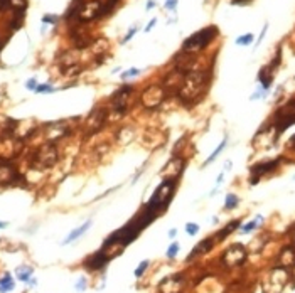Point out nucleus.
Returning <instances> with one entry per match:
<instances>
[{
    "label": "nucleus",
    "mask_w": 295,
    "mask_h": 293,
    "mask_svg": "<svg viewBox=\"0 0 295 293\" xmlns=\"http://www.w3.org/2000/svg\"><path fill=\"white\" fill-rule=\"evenodd\" d=\"M209 75L206 71H192L184 76L181 86L177 88V95L182 103H196L203 98L208 88Z\"/></svg>",
    "instance_id": "f257e3e1"
},
{
    "label": "nucleus",
    "mask_w": 295,
    "mask_h": 293,
    "mask_svg": "<svg viewBox=\"0 0 295 293\" xmlns=\"http://www.w3.org/2000/svg\"><path fill=\"white\" fill-rule=\"evenodd\" d=\"M174 191H176V180L172 179H166L160 182V186L157 187L154 196L150 197V201L147 202L145 209L150 212H154L159 216L160 211H164V209H167V206L171 204V199H172V194Z\"/></svg>",
    "instance_id": "f03ea898"
},
{
    "label": "nucleus",
    "mask_w": 295,
    "mask_h": 293,
    "mask_svg": "<svg viewBox=\"0 0 295 293\" xmlns=\"http://www.w3.org/2000/svg\"><path fill=\"white\" fill-rule=\"evenodd\" d=\"M57 159H59V152H57V146L54 145V142L42 143L34 150L32 159H30V165L38 170H46L54 167L57 164Z\"/></svg>",
    "instance_id": "7ed1b4c3"
},
{
    "label": "nucleus",
    "mask_w": 295,
    "mask_h": 293,
    "mask_svg": "<svg viewBox=\"0 0 295 293\" xmlns=\"http://www.w3.org/2000/svg\"><path fill=\"white\" fill-rule=\"evenodd\" d=\"M216 35H218V27H214V25L201 29L199 32L192 34L191 38L182 44V51L191 52V54H198L199 51H203L208 44L213 43Z\"/></svg>",
    "instance_id": "20e7f679"
},
{
    "label": "nucleus",
    "mask_w": 295,
    "mask_h": 293,
    "mask_svg": "<svg viewBox=\"0 0 295 293\" xmlns=\"http://www.w3.org/2000/svg\"><path fill=\"white\" fill-rule=\"evenodd\" d=\"M167 95V90L162 85H150L149 88H145L140 95V103L142 106L147 109H154L159 108L162 103H164Z\"/></svg>",
    "instance_id": "39448f33"
},
{
    "label": "nucleus",
    "mask_w": 295,
    "mask_h": 293,
    "mask_svg": "<svg viewBox=\"0 0 295 293\" xmlns=\"http://www.w3.org/2000/svg\"><path fill=\"white\" fill-rule=\"evenodd\" d=\"M20 145H22V140L14 137L12 133H5L2 138H0V160H12L19 155Z\"/></svg>",
    "instance_id": "423d86ee"
},
{
    "label": "nucleus",
    "mask_w": 295,
    "mask_h": 293,
    "mask_svg": "<svg viewBox=\"0 0 295 293\" xmlns=\"http://www.w3.org/2000/svg\"><path fill=\"white\" fill-rule=\"evenodd\" d=\"M108 120V109L103 108H94L91 113L88 115L86 122H84V133L86 135H94L105 127Z\"/></svg>",
    "instance_id": "0eeeda50"
},
{
    "label": "nucleus",
    "mask_w": 295,
    "mask_h": 293,
    "mask_svg": "<svg viewBox=\"0 0 295 293\" xmlns=\"http://www.w3.org/2000/svg\"><path fill=\"white\" fill-rule=\"evenodd\" d=\"M246 254L248 253H246L243 244H233L223 253L221 261H223V265L226 268H235V266L243 265V261L246 260Z\"/></svg>",
    "instance_id": "6e6552de"
},
{
    "label": "nucleus",
    "mask_w": 295,
    "mask_h": 293,
    "mask_svg": "<svg viewBox=\"0 0 295 293\" xmlns=\"http://www.w3.org/2000/svg\"><path fill=\"white\" fill-rule=\"evenodd\" d=\"M19 180H20V175L12 162L0 160V186L9 187V186L17 184Z\"/></svg>",
    "instance_id": "1a4fd4ad"
},
{
    "label": "nucleus",
    "mask_w": 295,
    "mask_h": 293,
    "mask_svg": "<svg viewBox=\"0 0 295 293\" xmlns=\"http://www.w3.org/2000/svg\"><path fill=\"white\" fill-rule=\"evenodd\" d=\"M100 10H102V2L100 0H91V2L81 4L75 14L81 22H89V20L100 17Z\"/></svg>",
    "instance_id": "9d476101"
},
{
    "label": "nucleus",
    "mask_w": 295,
    "mask_h": 293,
    "mask_svg": "<svg viewBox=\"0 0 295 293\" xmlns=\"http://www.w3.org/2000/svg\"><path fill=\"white\" fill-rule=\"evenodd\" d=\"M184 167H186V160L182 157H172L171 160L167 162L162 169V174L167 175V179H172V180H177L181 177Z\"/></svg>",
    "instance_id": "9b49d317"
},
{
    "label": "nucleus",
    "mask_w": 295,
    "mask_h": 293,
    "mask_svg": "<svg viewBox=\"0 0 295 293\" xmlns=\"http://www.w3.org/2000/svg\"><path fill=\"white\" fill-rule=\"evenodd\" d=\"M280 164V159H275V160H268V162H260V164L253 165L251 167V179H250V184H256L260 180L261 175L265 174H270L277 169V165Z\"/></svg>",
    "instance_id": "f8f14e48"
},
{
    "label": "nucleus",
    "mask_w": 295,
    "mask_h": 293,
    "mask_svg": "<svg viewBox=\"0 0 295 293\" xmlns=\"http://www.w3.org/2000/svg\"><path fill=\"white\" fill-rule=\"evenodd\" d=\"M70 127L66 125V122H52L47 125V132H46V137L49 142H56V140H61L70 135Z\"/></svg>",
    "instance_id": "ddd939ff"
},
{
    "label": "nucleus",
    "mask_w": 295,
    "mask_h": 293,
    "mask_svg": "<svg viewBox=\"0 0 295 293\" xmlns=\"http://www.w3.org/2000/svg\"><path fill=\"white\" fill-rule=\"evenodd\" d=\"M288 276H290L288 270L287 268H282V266H277V268H273L270 271V278H268V281H270V285L275 286L273 293H280L282 291V288L287 283Z\"/></svg>",
    "instance_id": "4468645a"
},
{
    "label": "nucleus",
    "mask_w": 295,
    "mask_h": 293,
    "mask_svg": "<svg viewBox=\"0 0 295 293\" xmlns=\"http://www.w3.org/2000/svg\"><path fill=\"white\" fill-rule=\"evenodd\" d=\"M108 261H110V256L102 249V251H98V253H94L91 258H88L84 261V266H86L88 271H96V270H102Z\"/></svg>",
    "instance_id": "2eb2a0df"
},
{
    "label": "nucleus",
    "mask_w": 295,
    "mask_h": 293,
    "mask_svg": "<svg viewBox=\"0 0 295 293\" xmlns=\"http://www.w3.org/2000/svg\"><path fill=\"white\" fill-rule=\"evenodd\" d=\"M164 286H169V288L162 290L160 293H179V290H181V286H182V276L176 275V276H171V278L162 280L159 288H164Z\"/></svg>",
    "instance_id": "dca6fc26"
},
{
    "label": "nucleus",
    "mask_w": 295,
    "mask_h": 293,
    "mask_svg": "<svg viewBox=\"0 0 295 293\" xmlns=\"http://www.w3.org/2000/svg\"><path fill=\"white\" fill-rule=\"evenodd\" d=\"M213 246H214V238H206V239H203L201 243H199L196 248H194L191 251V254H189V260H192V258H196V256H201V254H206L209 253L211 249H213Z\"/></svg>",
    "instance_id": "f3484780"
},
{
    "label": "nucleus",
    "mask_w": 295,
    "mask_h": 293,
    "mask_svg": "<svg viewBox=\"0 0 295 293\" xmlns=\"http://www.w3.org/2000/svg\"><path fill=\"white\" fill-rule=\"evenodd\" d=\"M293 265H295V248L293 246H287V248H283L280 253V266L288 270Z\"/></svg>",
    "instance_id": "a211bd4d"
},
{
    "label": "nucleus",
    "mask_w": 295,
    "mask_h": 293,
    "mask_svg": "<svg viewBox=\"0 0 295 293\" xmlns=\"http://www.w3.org/2000/svg\"><path fill=\"white\" fill-rule=\"evenodd\" d=\"M89 226H91V221H86V223H84V224H83V226H81V228H78V229H75V231H73V233L70 234V236H68V238L64 239V241H62V244H70V243H73V241H75V239H78V238H81V236H83V234H84V233H86V231H88V229H89Z\"/></svg>",
    "instance_id": "6ab92c4d"
},
{
    "label": "nucleus",
    "mask_w": 295,
    "mask_h": 293,
    "mask_svg": "<svg viewBox=\"0 0 295 293\" xmlns=\"http://www.w3.org/2000/svg\"><path fill=\"white\" fill-rule=\"evenodd\" d=\"M236 228H240V221H238V219H236V221H233V223H230L224 229H221V231H219L218 234H216V238H214V239H218V241H221V239L228 238L230 234L233 233Z\"/></svg>",
    "instance_id": "aec40b11"
},
{
    "label": "nucleus",
    "mask_w": 295,
    "mask_h": 293,
    "mask_svg": "<svg viewBox=\"0 0 295 293\" xmlns=\"http://www.w3.org/2000/svg\"><path fill=\"white\" fill-rule=\"evenodd\" d=\"M15 283L12 281V276L9 273H5V276L0 280V293H7V291H12L14 290Z\"/></svg>",
    "instance_id": "412c9836"
},
{
    "label": "nucleus",
    "mask_w": 295,
    "mask_h": 293,
    "mask_svg": "<svg viewBox=\"0 0 295 293\" xmlns=\"http://www.w3.org/2000/svg\"><path fill=\"white\" fill-rule=\"evenodd\" d=\"M7 5L12 7L15 12H24L27 7V0H7Z\"/></svg>",
    "instance_id": "4be33fe9"
},
{
    "label": "nucleus",
    "mask_w": 295,
    "mask_h": 293,
    "mask_svg": "<svg viewBox=\"0 0 295 293\" xmlns=\"http://www.w3.org/2000/svg\"><path fill=\"white\" fill-rule=\"evenodd\" d=\"M238 202H240L238 196H235V194H228V196H226L224 209H228V211H231V209H235L236 206H238Z\"/></svg>",
    "instance_id": "5701e85b"
},
{
    "label": "nucleus",
    "mask_w": 295,
    "mask_h": 293,
    "mask_svg": "<svg viewBox=\"0 0 295 293\" xmlns=\"http://www.w3.org/2000/svg\"><path fill=\"white\" fill-rule=\"evenodd\" d=\"M226 142H228V138H224V140H223V142H221V143H219V146H218V149H216V150L213 152V154H211V155H209V159L206 160V164H204V165H209V164H213V162H214V159H216V157H218V155L221 154V152H223V150H224V146H226Z\"/></svg>",
    "instance_id": "b1692460"
},
{
    "label": "nucleus",
    "mask_w": 295,
    "mask_h": 293,
    "mask_svg": "<svg viewBox=\"0 0 295 293\" xmlns=\"http://www.w3.org/2000/svg\"><path fill=\"white\" fill-rule=\"evenodd\" d=\"M261 221H263V217H261V216H258L256 219H253V221H250L248 224H245V226L241 228V233H243V234L251 233L253 229H255V228L258 226V223H261Z\"/></svg>",
    "instance_id": "393cba45"
},
{
    "label": "nucleus",
    "mask_w": 295,
    "mask_h": 293,
    "mask_svg": "<svg viewBox=\"0 0 295 293\" xmlns=\"http://www.w3.org/2000/svg\"><path fill=\"white\" fill-rule=\"evenodd\" d=\"M30 275H32V268H24V270L20 268V270H17V278H19V280H22V281H25V283L29 281Z\"/></svg>",
    "instance_id": "a878e982"
},
{
    "label": "nucleus",
    "mask_w": 295,
    "mask_h": 293,
    "mask_svg": "<svg viewBox=\"0 0 295 293\" xmlns=\"http://www.w3.org/2000/svg\"><path fill=\"white\" fill-rule=\"evenodd\" d=\"M253 34H245V35H240L238 39H236V44L238 46H250L253 43Z\"/></svg>",
    "instance_id": "bb28decb"
},
{
    "label": "nucleus",
    "mask_w": 295,
    "mask_h": 293,
    "mask_svg": "<svg viewBox=\"0 0 295 293\" xmlns=\"http://www.w3.org/2000/svg\"><path fill=\"white\" fill-rule=\"evenodd\" d=\"M186 233L189 234V236H196V234L199 233V226L194 223H187L186 224Z\"/></svg>",
    "instance_id": "cd10ccee"
},
{
    "label": "nucleus",
    "mask_w": 295,
    "mask_h": 293,
    "mask_svg": "<svg viewBox=\"0 0 295 293\" xmlns=\"http://www.w3.org/2000/svg\"><path fill=\"white\" fill-rule=\"evenodd\" d=\"M177 253H179V243H172L167 249V256L169 258H176Z\"/></svg>",
    "instance_id": "c85d7f7f"
},
{
    "label": "nucleus",
    "mask_w": 295,
    "mask_h": 293,
    "mask_svg": "<svg viewBox=\"0 0 295 293\" xmlns=\"http://www.w3.org/2000/svg\"><path fill=\"white\" fill-rule=\"evenodd\" d=\"M147 266H149V261H147V260H145V261H142V263L139 265V268L135 270V276H137V278H140L142 273H145Z\"/></svg>",
    "instance_id": "c756f323"
},
{
    "label": "nucleus",
    "mask_w": 295,
    "mask_h": 293,
    "mask_svg": "<svg viewBox=\"0 0 295 293\" xmlns=\"http://www.w3.org/2000/svg\"><path fill=\"white\" fill-rule=\"evenodd\" d=\"M36 93H52L54 91V88H52L51 85H38V88L34 90Z\"/></svg>",
    "instance_id": "7c9ffc66"
},
{
    "label": "nucleus",
    "mask_w": 295,
    "mask_h": 293,
    "mask_svg": "<svg viewBox=\"0 0 295 293\" xmlns=\"http://www.w3.org/2000/svg\"><path fill=\"white\" fill-rule=\"evenodd\" d=\"M139 75H140V69H128L122 75V80H126V78H132V76H139Z\"/></svg>",
    "instance_id": "2f4dec72"
},
{
    "label": "nucleus",
    "mask_w": 295,
    "mask_h": 293,
    "mask_svg": "<svg viewBox=\"0 0 295 293\" xmlns=\"http://www.w3.org/2000/svg\"><path fill=\"white\" fill-rule=\"evenodd\" d=\"M42 22L56 24V22H57V17H54V15H44V17H42Z\"/></svg>",
    "instance_id": "473e14b6"
},
{
    "label": "nucleus",
    "mask_w": 295,
    "mask_h": 293,
    "mask_svg": "<svg viewBox=\"0 0 295 293\" xmlns=\"http://www.w3.org/2000/svg\"><path fill=\"white\" fill-rule=\"evenodd\" d=\"M176 7H177V0H167L166 2V9L176 10Z\"/></svg>",
    "instance_id": "72a5a7b5"
},
{
    "label": "nucleus",
    "mask_w": 295,
    "mask_h": 293,
    "mask_svg": "<svg viewBox=\"0 0 295 293\" xmlns=\"http://www.w3.org/2000/svg\"><path fill=\"white\" fill-rule=\"evenodd\" d=\"M25 88H27V90H36V88H38V83H36V80H29L25 83Z\"/></svg>",
    "instance_id": "f704fd0d"
},
{
    "label": "nucleus",
    "mask_w": 295,
    "mask_h": 293,
    "mask_svg": "<svg viewBox=\"0 0 295 293\" xmlns=\"http://www.w3.org/2000/svg\"><path fill=\"white\" fill-rule=\"evenodd\" d=\"M135 32H137V27H134V29H132V30H128V34H126V35H125L123 43H128V41H130V39H132V38H134V35H135Z\"/></svg>",
    "instance_id": "c9c22d12"
},
{
    "label": "nucleus",
    "mask_w": 295,
    "mask_h": 293,
    "mask_svg": "<svg viewBox=\"0 0 295 293\" xmlns=\"http://www.w3.org/2000/svg\"><path fill=\"white\" fill-rule=\"evenodd\" d=\"M267 29H268V25L265 24V27H263V29H261L260 39H258V41H256V46H260V43H261V41H263V38H265V34H267Z\"/></svg>",
    "instance_id": "e433bc0d"
},
{
    "label": "nucleus",
    "mask_w": 295,
    "mask_h": 293,
    "mask_svg": "<svg viewBox=\"0 0 295 293\" xmlns=\"http://www.w3.org/2000/svg\"><path fill=\"white\" fill-rule=\"evenodd\" d=\"M155 22H157V19H152L150 22H149V25H147V27H145V32H150L152 27H154V25H155Z\"/></svg>",
    "instance_id": "4c0bfd02"
},
{
    "label": "nucleus",
    "mask_w": 295,
    "mask_h": 293,
    "mask_svg": "<svg viewBox=\"0 0 295 293\" xmlns=\"http://www.w3.org/2000/svg\"><path fill=\"white\" fill-rule=\"evenodd\" d=\"M84 281H86L84 278H81V280H80V283L76 285V290H83V288H84V285H86V283H84Z\"/></svg>",
    "instance_id": "58836bf2"
},
{
    "label": "nucleus",
    "mask_w": 295,
    "mask_h": 293,
    "mask_svg": "<svg viewBox=\"0 0 295 293\" xmlns=\"http://www.w3.org/2000/svg\"><path fill=\"white\" fill-rule=\"evenodd\" d=\"M248 2H251V0H233V4H235V5H241V4H248Z\"/></svg>",
    "instance_id": "ea45409f"
},
{
    "label": "nucleus",
    "mask_w": 295,
    "mask_h": 293,
    "mask_svg": "<svg viewBox=\"0 0 295 293\" xmlns=\"http://www.w3.org/2000/svg\"><path fill=\"white\" fill-rule=\"evenodd\" d=\"M27 283L30 285V286H34V285H38V280H34V278H29V281Z\"/></svg>",
    "instance_id": "a19ab883"
},
{
    "label": "nucleus",
    "mask_w": 295,
    "mask_h": 293,
    "mask_svg": "<svg viewBox=\"0 0 295 293\" xmlns=\"http://www.w3.org/2000/svg\"><path fill=\"white\" fill-rule=\"evenodd\" d=\"M4 7H7V0H0V10H2Z\"/></svg>",
    "instance_id": "79ce46f5"
},
{
    "label": "nucleus",
    "mask_w": 295,
    "mask_h": 293,
    "mask_svg": "<svg viewBox=\"0 0 295 293\" xmlns=\"http://www.w3.org/2000/svg\"><path fill=\"white\" fill-rule=\"evenodd\" d=\"M152 7H155V2H154V0H149V4H147V9H152Z\"/></svg>",
    "instance_id": "37998d69"
},
{
    "label": "nucleus",
    "mask_w": 295,
    "mask_h": 293,
    "mask_svg": "<svg viewBox=\"0 0 295 293\" xmlns=\"http://www.w3.org/2000/svg\"><path fill=\"white\" fill-rule=\"evenodd\" d=\"M176 234H177V231L176 229H172V231H169V238H176Z\"/></svg>",
    "instance_id": "c03bdc74"
},
{
    "label": "nucleus",
    "mask_w": 295,
    "mask_h": 293,
    "mask_svg": "<svg viewBox=\"0 0 295 293\" xmlns=\"http://www.w3.org/2000/svg\"><path fill=\"white\" fill-rule=\"evenodd\" d=\"M288 143H290V146H292V149H295V135H293V137L290 138V142H288Z\"/></svg>",
    "instance_id": "a18cd8bd"
},
{
    "label": "nucleus",
    "mask_w": 295,
    "mask_h": 293,
    "mask_svg": "<svg viewBox=\"0 0 295 293\" xmlns=\"http://www.w3.org/2000/svg\"><path fill=\"white\" fill-rule=\"evenodd\" d=\"M292 278H293V281H295V265L292 266Z\"/></svg>",
    "instance_id": "49530a36"
},
{
    "label": "nucleus",
    "mask_w": 295,
    "mask_h": 293,
    "mask_svg": "<svg viewBox=\"0 0 295 293\" xmlns=\"http://www.w3.org/2000/svg\"><path fill=\"white\" fill-rule=\"evenodd\" d=\"M5 226H7V223H2V221H0V229L5 228Z\"/></svg>",
    "instance_id": "de8ad7c7"
},
{
    "label": "nucleus",
    "mask_w": 295,
    "mask_h": 293,
    "mask_svg": "<svg viewBox=\"0 0 295 293\" xmlns=\"http://www.w3.org/2000/svg\"><path fill=\"white\" fill-rule=\"evenodd\" d=\"M292 233H293V246H295V226L292 228Z\"/></svg>",
    "instance_id": "09e8293b"
}]
</instances>
